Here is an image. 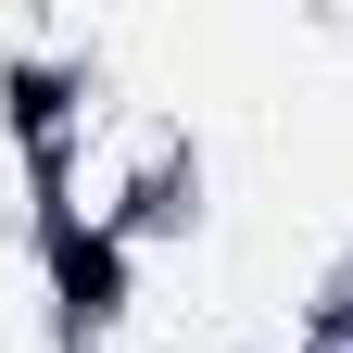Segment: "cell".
<instances>
[{"label": "cell", "mask_w": 353, "mask_h": 353, "mask_svg": "<svg viewBox=\"0 0 353 353\" xmlns=\"http://www.w3.org/2000/svg\"><path fill=\"white\" fill-rule=\"evenodd\" d=\"M26 252H38V290H51V341L114 353V328L139 316V240L88 190H63V202H26Z\"/></svg>", "instance_id": "6da1fadb"}, {"label": "cell", "mask_w": 353, "mask_h": 353, "mask_svg": "<svg viewBox=\"0 0 353 353\" xmlns=\"http://www.w3.org/2000/svg\"><path fill=\"white\" fill-rule=\"evenodd\" d=\"M88 202H101L114 228L152 252V240H176V228L202 214V152L176 139V126H139V139H126V164H88Z\"/></svg>", "instance_id": "7a4b0ae2"}]
</instances>
